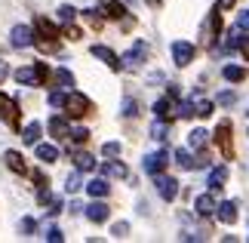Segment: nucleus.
Segmentation results:
<instances>
[{
  "mask_svg": "<svg viewBox=\"0 0 249 243\" xmlns=\"http://www.w3.org/2000/svg\"><path fill=\"white\" fill-rule=\"evenodd\" d=\"M53 80L62 83L65 90H68V86H74V74L68 71V68H55V71H53Z\"/></svg>",
  "mask_w": 249,
  "mask_h": 243,
  "instance_id": "c85d7f7f",
  "label": "nucleus"
},
{
  "mask_svg": "<svg viewBox=\"0 0 249 243\" xmlns=\"http://www.w3.org/2000/svg\"><path fill=\"white\" fill-rule=\"evenodd\" d=\"M62 102H65V93L53 90V93H50V105H53V108H62Z\"/></svg>",
  "mask_w": 249,
  "mask_h": 243,
  "instance_id": "37998d69",
  "label": "nucleus"
},
{
  "mask_svg": "<svg viewBox=\"0 0 249 243\" xmlns=\"http://www.w3.org/2000/svg\"><path fill=\"white\" fill-rule=\"evenodd\" d=\"M222 77H225V80H231V83H240V80H246V68H240V65H225L222 68Z\"/></svg>",
  "mask_w": 249,
  "mask_h": 243,
  "instance_id": "5701e85b",
  "label": "nucleus"
},
{
  "mask_svg": "<svg viewBox=\"0 0 249 243\" xmlns=\"http://www.w3.org/2000/svg\"><path fill=\"white\" fill-rule=\"evenodd\" d=\"M176 99H178V86H169L166 99H157L154 102V117L157 120H169L172 117V108H176Z\"/></svg>",
  "mask_w": 249,
  "mask_h": 243,
  "instance_id": "423d86ee",
  "label": "nucleus"
},
{
  "mask_svg": "<svg viewBox=\"0 0 249 243\" xmlns=\"http://www.w3.org/2000/svg\"><path fill=\"white\" fill-rule=\"evenodd\" d=\"M225 6H234V0H218V9H225Z\"/></svg>",
  "mask_w": 249,
  "mask_h": 243,
  "instance_id": "8fccbe9b",
  "label": "nucleus"
},
{
  "mask_svg": "<svg viewBox=\"0 0 249 243\" xmlns=\"http://www.w3.org/2000/svg\"><path fill=\"white\" fill-rule=\"evenodd\" d=\"M108 188H111V185H108V179H92L89 185H86V191H89V197H108Z\"/></svg>",
  "mask_w": 249,
  "mask_h": 243,
  "instance_id": "412c9836",
  "label": "nucleus"
},
{
  "mask_svg": "<svg viewBox=\"0 0 249 243\" xmlns=\"http://www.w3.org/2000/svg\"><path fill=\"white\" fill-rule=\"evenodd\" d=\"M102 16L111 19V22H123V16H126V6H123L120 0H105V3H102Z\"/></svg>",
  "mask_w": 249,
  "mask_h": 243,
  "instance_id": "a211bd4d",
  "label": "nucleus"
},
{
  "mask_svg": "<svg viewBox=\"0 0 249 243\" xmlns=\"http://www.w3.org/2000/svg\"><path fill=\"white\" fill-rule=\"evenodd\" d=\"M99 172L105 179H126L129 176V167L126 163H120V160H105L102 167H99Z\"/></svg>",
  "mask_w": 249,
  "mask_h": 243,
  "instance_id": "ddd939ff",
  "label": "nucleus"
},
{
  "mask_svg": "<svg viewBox=\"0 0 249 243\" xmlns=\"http://www.w3.org/2000/svg\"><path fill=\"white\" fill-rule=\"evenodd\" d=\"M218 34H222V9L215 6L213 13H209V25L203 28V43H206V46H215Z\"/></svg>",
  "mask_w": 249,
  "mask_h": 243,
  "instance_id": "0eeeda50",
  "label": "nucleus"
},
{
  "mask_svg": "<svg viewBox=\"0 0 249 243\" xmlns=\"http://www.w3.org/2000/svg\"><path fill=\"white\" fill-rule=\"evenodd\" d=\"M225 182H228V167H215L213 172H209V188H213V191H222L225 188Z\"/></svg>",
  "mask_w": 249,
  "mask_h": 243,
  "instance_id": "aec40b11",
  "label": "nucleus"
},
{
  "mask_svg": "<svg viewBox=\"0 0 249 243\" xmlns=\"http://www.w3.org/2000/svg\"><path fill=\"white\" fill-rule=\"evenodd\" d=\"M74 16H77V9H74V6H68V3H65V6H59V22H62V25L74 22Z\"/></svg>",
  "mask_w": 249,
  "mask_h": 243,
  "instance_id": "2f4dec72",
  "label": "nucleus"
},
{
  "mask_svg": "<svg viewBox=\"0 0 249 243\" xmlns=\"http://www.w3.org/2000/svg\"><path fill=\"white\" fill-rule=\"evenodd\" d=\"M37 203H40V206H50V203H53V197H50V191H46V185H43L40 191H37Z\"/></svg>",
  "mask_w": 249,
  "mask_h": 243,
  "instance_id": "79ce46f5",
  "label": "nucleus"
},
{
  "mask_svg": "<svg viewBox=\"0 0 249 243\" xmlns=\"http://www.w3.org/2000/svg\"><path fill=\"white\" fill-rule=\"evenodd\" d=\"M102 154H105V157H117V154H120V142H105Z\"/></svg>",
  "mask_w": 249,
  "mask_h": 243,
  "instance_id": "4c0bfd02",
  "label": "nucleus"
},
{
  "mask_svg": "<svg viewBox=\"0 0 249 243\" xmlns=\"http://www.w3.org/2000/svg\"><path fill=\"white\" fill-rule=\"evenodd\" d=\"M86 209V219L89 222H95V225H102V222H108V206L102 203V197H95L89 206H83Z\"/></svg>",
  "mask_w": 249,
  "mask_h": 243,
  "instance_id": "dca6fc26",
  "label": "nucleus"
},
{
  "mask_svg": "<svg viewBox=\"0 0 249 243\" xmlns=\"http://www.w3.org/2000/svg\"><path fill=\"white\" fill-rule=\"evenodd\" d=\"M145 59H148V43L145 40H139L136 46H129V53L126 56H123V68H142V65H145Z\"/></svg>",
  "mask_w": 249,
  "mask_h": 243,
  "instance_id": "6e6552de",
  "label": "nucleus"
},
{
  "mask_svg": "<svg viewBox=\"0 0 249 243\" xmlns=\"http://www.w3.org/2000/svg\"><path fill=\"white\" fill-rule=\"evenodd\" d=\"M37 157L46 160V163H53V160H59V148H55V145H40V142H37Z\"/></svg>",
  "mask_w": 249,
  "mask_h": 243,
  "instance_id": "bb28decb",
  "label": "nucleus"
},
{
  "mask_svg": "<svg viewBox=\"0 0 249 243\" xmlns=\"http://www.w3.org/2000/svg\"><path fill=\"white\" fill-rule=\"evenodd\" d=\"M234 102H237V93H231V90L218 93V99H215V105H218V108H234Z\"/></svg>",
  "mask_w": 249,
  "mask_h": 243,
  "instance_id": "c756f323",
  "label": "nucleus"
},
{
  "mask_svg": "<svg viewBox=\"0 0 249 243\" xmlns=\"http://www.w3.org/2000/svg\"><path fill=\"white\" fill-rule=\"evenodd\" d=\"M18 231H22L25 237H31L34 231H37V219H31V216H28V219H22V225H18Z\"/></svg>",
  "mask_w": 249,
  "mask_h": 243,
  "instance_id": "72a5a7b5",
  "label": "nucleus"
},
{
  "mask_svg": "<svg viewBox=\"0 0 249 243\" xmlns=\"http://www.w3.org/2000/svg\"><path fill=\"white\" fill-rule=\"evenodd\" d=\"M40 132H43V130H40V123H37V120L28 123L25 130H22V142H25V145H37V142H40Z\"/></svg>",
  "mask_w": 249,
  "mask_h": 243,
  "instance_id": "b1692460",
  "label": "nucleus"
},
{
  "mask_svg": "<svg viewBox=\"0 0 249 243\" xmlns=\"http://www.w3.org/2000/svg\"><path fill=\"white\" fill-rule=\"evenodd\" d=\"M46 77H50L46 62H37L34 68H18V71H16V80L22 83V86H43Z\"/></svg>",
  "mask_w": 249,
  "mask_h": 243,
  "instance_id": "f03ea898",
  "label": "nucleus"
},
{
  "mask_svg": "<svg viewBox=\"0 0 249 243\" xmlns=\"http://www.w3.org/2000/svg\"><path fill=\"white\" fill-rule=\"evenodd\" d=\"M0 120H3L9 130H18V123H22V111H18V102L9 99L6 93H0Z\"/></svg>",
  "mask_w": 249,
  "mask_h": 243,
  "instance_id": "7ed1b4c3",
  "label": "nucleus"
},
{
  "mask_svg": "<svg viewBox=\"0 0 249 243\" xmlns=\"http://www.w3.org/2000/svg\"><path fill=\"white\" fill-rule=\"evenodd\" d=\"M151 135H154L157 142L166 139V120H154V126H151Z\"/></svg>",
  "mask_w": 249,
  "mask_h": 243,
  "instance_id": "473e14b6",
  "label": "nucleus"
},
{
  "mask_svg": "<svg viewBox=\"0 0 249 243\" xmlns=\"http://www.w3.org/2000/svg\"><path fill=\"white\" fill-rule=\"evenodd\" d=\"M188 102H191V111H194V117H209V114H213V108H215V105L209 102L203 93H194Z\"/></svg>",
  "mask_w": 249,
  "mask_h": 243,
  "instance_id": "4468645a",
  "label": "nucleus"
},
{
  "mask_svg": "<svg viewBox=\"0 0 249 243\" xmlns=\"http://www.w3.org/2000/svg\"><path fill=\"white\" fill-rule=\"evenodd\" d=\"M3 160H6V167L13 169V172H18V176H28V167H25V160H22V154H18V151H6Z\"/></svg>",
  "mask_w": 249,
  "mask_h": 243,
  "instance_id": "6ab92c4d",
  "label": "nucleus"
},
{
  "mask_svg": "<svg viewBox=\"0 0 249 243\" xmlns=\"http://www.w3.org/2000/svg\"><path fill=\"white\" fill-rule=\"evenodd\" d=\"M46 240H50V243H62L65 240V234H62V228H50V231H46Z\"/></svg>",
  "mask_w": 249,
  "mask_h": 243,
  "instance_id": "58836bf2",
  "label": "nucleus"
},
{
  "mask_svg": "<svg viewBox=\"0 0 249 243\" xmlns=\"http://www.w3.org/2000/svg\"><path fill=\"white\" fill-rule=\"evenodd\" d=\"M68 135H71V139H74V142H77V145H83L86 139H89V130H71Z\"/></svg>",
  "mask_w": 249,
  "mask_h": 243,
  "instance_id": "a19ab883",
  "label": "nucleus"
},
{
  "mask_svg": "<svg viewBox=\"0 0 249 243\" xmlns=\"http://www.w3.org/2000/svg\"><path fill=\"white\" fill-rule=\"evenodd\" d=\"M194 43H188V40H176L172 43V59H176V65L178 68H185V65H191L194 62Z\"/></svg>",
  "mask_w": 249,
  "mask_h": 243,
  "instance_id": "1a4fd4ad",
  "label": "nucleus"
},
{
  "mask_svg": "<svg viewBox=\"0 0 249 243\" xmlns=\"http://www.w3.org/2000/svg\"><path fill=\"white\" fill-rule=\"evenodd\" d=\"M206 139H209V132L203 130V126H197V130H191L188 132V145H191V148H206Z\"/></svg>",
  "mask_w": 249,
  "mask_h": 243,
  "instance_id": "4be33fe9",
  "label": "nucleus"
},
{
  "mask_svg": "<svg viewBox=\"0 0 249 243\" xmlns=\"http://www.w3.org/2000/svg\"><path fill=\"white\" fill-rule=\"evenodd\" d=\"M237 28H240V31H249V13H240V16H237Z\"/></svg>",
  "mask_w": 249,
  "mask_h": 243,
  "instance_id": "a18cd8bd",
  "label": "nucleus"
},
{
  "mask_svg": "<svg viewBox=\"0 0 249 243\" xmlns=\"http://www.w3.org/2000/svg\"><path fill=\"white\" fill-rule=\"evenodd\" d=\"M166 163H169V151H154V154H148L145 157V172L148 176H157V172H163L166 169Z\"/></svg>",
  "mask_w": 249,
  "mask_h": 243,
  "instance_id": "9d476101",
  "label": "nucleus"
},
{
  "mask_svg": "<svg viewBox=\"0 0 249 243\" xmlns=\"http://www.w3.org/2000/svg\"><path fill=\"white\" fill-rule=\"evenodd\" d=\"M9 43L16 46V50H25V46H31L34 43V31L28 25H16L13 28V34H9Z\"/></svg>",
  "mask_w": 249,
  "mask_h": 243,
  "instance_id": "f8f14e48",
  "label": "nucleus"
},
{
  "mask_svg": "<svg viewBox=\"0 0 249 243\" xmlns=\"http://www.w3.org/2000/svg\"><path fill=\"white\" fill-rule=\"evenodd\" d=\"M154 182H157L160 197H163L166 203H169V200H176V194H178V182H176V179H172V176H163V172H157Z\"/></svg>",
  "mask_w": 249,
  "mask_h": 243,
  "instance_id": "9b49d317",
  "label": "nucleus"
},
{
  "mask_svg": "<svg viewBox=\"0 0 249 243\" xmlns=\"http://www.w3.org/2000/svg\"><path fill=\"white\" fill-rule=\"evenodd\" d=\"M194 209L200 212V216H213V212H215V200L209 197V194H200L197 203H194Z\"/></svg>",
  "mask_w": 249,
  "mask_h": 243,
  "instance_id": "a878e982",
  "label": "nucleus"
},
{
  "mask_svg": "<svg viewBox=\"0 0 249 243\" xmlns=\"http://www.w3.org/2000/svg\"><path fill=\"white\" fill-rule=\"evenodd\" d=\"M89 53L95 56V59H102L105 65H108V68H111V71H120V68H123V62H120V59H117V56H114V53L108 50V46H102V43H95V46H92V50H89Z\"/></svg>",
  "mask_w": 249,
  "mask_h": 243,
  "instance_id": "2eb2a0df",
  "label": "nucleus"
},
{
  "mask_svg": "<svg viewBox=\"0 0 249 243\" xmlns=\"http://www.w3.org/2000/svg\"><path fill=\"white\" fill-rule=\"evenodd\" d=\"M6 77H9V65H6V62H0V83H3Z\"/></svg>",
  "mask_w": 249,
  "mask_h": 243,
  "instance_id": "de8ad7c7",
  "label": "nucleus"
},
{
  "mask_svg": "<svg viewBox=\"0 0 249 243\" xmlns=\"http://www.w3.org/2000/svg\"><path fill=\"white\" fill-rule=\"evenodd\" d=\"M34 182H37V185L43 188V185H46V176H43V172H34Z\"/></svg>",
  "mask_w": 249,
  "mask_h": 243,
  "instance_id": "09e8293b",
  "label": "nucleus"
},
{
  "mask_svg": "<svg viewBox=\"0 0 249 243\" xmlns=\"http://www.w3.org/2000/svg\"><path fill=\"white\" fill-rule=\"evenodd\" d=\"M83 19L89 22L92 28H102V16H99V9H83Z\"/></svg>",
  "mask_w": 249,
  "mask_h": 243,
  "instance_id": "c9c22d12",
  "label": "nucleus"
},
{
  "mask_svg": "<svg viewBox=\"0 0 249 243\" xmlns=\"http://www.w3.org/2000/svg\"><path fill=\"white\" fill-rule=\"evenodd\" d=\"M237 50H240L246 59H249V37H240V46H237Z\"/></svg>",
  "mask_w": 249,
  "mask_h": 243,
  "instance_id": "49530a36",
  "label": "nucleus"
},
{
  "mask_svg": "<svg viewBox=\"0 0 249 243\" xmlns=\"http://www.w3.org/2000/svg\"><path fill=\"white\" fill-rule=\"evenodd\" d=\"M139 114V102L136 99H123V117H136Z\"/></svg>",
  "mask_w": 249,
  "mask_h": 243,
  "instance_id": "f704fd0d",
  "label": "nucleus"
},
{
  "mask_svg": "<svg viewBox=\"0 0 249 243\" xmlns=\"http://www.w3.org/2000/svg\"><path fill=\"white\" fill-rule=\"evenodd\" d=\"M34 28H37V34H34V43L40 46L43 53H53V50H59V25H53L50 19L37 16V19H34Z\"/></svg>",
  "mask_w": 249,
  "mask_h": 243,
  "instance_id": "f257e3e1",
  "label": "nucleus"
},
{
  "mask_svg": "<svg viewBox=\"0 0 249 243\" xmlns=\"http://www.w3.org/2000/svg\"><path fill=\"white\" fill-rule=\"evenodd\" d=\"M65 188H68L71 194H77V191H80V176H77V172H74V176H68V182H65Z\"/></svg>",
  "mask_w": 249,
  "mask_h": 243,
  "instance_id": "ea45409f",
  "label": "nucleus"
},
{
  "mask_svg": "<svg viewBox=\"0 0 249 243\" xmlns=\"http://www.w3.org/2000/svg\"><path fill=\"white\" fill-rule=\"evenodd\" d=\"M74 163H77V172H92L95 169V160H92V154H77V157H74Z\"/></svg>",
  "mask_w": 249,
  "mask_h": 243,
  "instance_id": "cd10ccee",
  "label": "nucleus"
},
{
  "mask_svg": "<svg viewBox=\"0 0 249 243\" xmlns=\"http://www.w3.org/2000/svg\"><path fill=\"white\" fill-rule=\"evenodd\" d=\"M215 219L222 222V225H234V222H237V203L234 200L218 203V206H215Z\"/></svg>",
  "mask_w": 249,
  "mask_h": 243,
  "instance_id": "f3484780",
  "label": "nucleus"
},
{
  "mask_svg": "<svg viewBox=\"0 0 249 243\" xmlns=\"http://www.w3.org/2000/svg\"><path fill=\"white\" fill-rule=\"evenodd\" d=\"M172 157H176V163H178L181 169H194V157H191L188 151H181V148H178L176 154H172Z\"/></svg>",
  "mask_w": 249,
  "mask_h": 243,
  "instance_id": "7c9ffc66",
  "label": "nucleus"
},
{
  "mask_svg": "<svg viewBox=\"0 0 249 243\" xmlns=\"http://www.w3.org/2000/svg\"><path fill=\"white\" fill-rule=\"evenodd\" d=\"M46 126H50V132L55 135V139H62V135L71 132V130H68V120L59 117V114H55V117H50V123H46Z\"/></svg>",
  "mask_w": 249,
  "mask_h": 243,
  "instance_id": "393cba45",
  "label": "nucleus"
},
{
  "mask_svg": "<svg viewBox=\"0 0 249 243\" xmlns=\"http://www.w3.org/2000/svg\"><path fill=\"white\" fill-rule=\"evenodd\" d=\"M62 108L68 111V117H83V114L92 111V102L86 99V95H80V93H65Z\"/></svg>",
  "mask_w": 249,
  "mask_h": 243,
  "instance_id": "20e7f679",
  "label": "nucleus"
},
{
  "mask_svg": "<svg viewBox=\"0 0 249 243\" xmlns=\"http://www.w3.org/2000/svg\"><path fill=\"white\" fill-rule=\"evenodd\" d=\"M231 135H234L231 120H222V123H218V130H215V142H218V151H222L225 160H234V142H231Z\"/></svg>",
  "mask_w": 249,
  "mask_h": 243,
  "instance_id": "39448f33",
  "label": "nucleus"
},
{
  "mask_svg": "<svg viewBox=\"0 0 249 243\" xmlns=\"http://www.w3.org/2000/svg\"><path fill=\"white\" fill-rule=\"evenodd\" d=\"M62 34H65V37H68V40H80V37H83V31H80V28H77V25H71V22H68V25H65V28H62Z\"/></svg>",
  "mask_w": 249,
  "mask_h": 243,
  "instance_id": "e433bc0d",
  "label": "nucleus"
},
{
  "mask_svg": "<svg viewBox=\"0 0 249 243\" xmlns=\"http://www.w3.org/2000/svg\"><path fill=\"white\" fill-rule=\"evenodd\" d=\"M111 231H114V237H126V234H129V225H126V222H117Z\"/></svg>",
  "mask_w": 249,
  "mask_h": 243,
  "instance_id": "c03bdc74",
  "label": "nucleus"
}]
</instances>
